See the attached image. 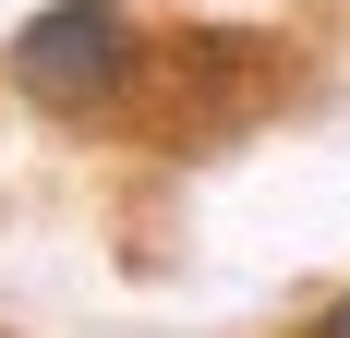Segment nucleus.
Returning <instances> with one entry per match:
<instances>
[{"label":"nucleus","mask_w":350,"mask_h":338,"mask_svg":"<svg viewBox=\"0 0 350 338\" xmlns=\"http://www.w3.org/2000/svg\"><path fill=\"white\" fill-rule=\"evenodd\" d=\"M314 338H350V290H338V302H326V314H314Z\"/></svg>","instance_id":"2"},{"label":"nucleus","mask_w":350,"mask_h":338,"mask_svg":"<svg viewBox=\"0 0 350 338\" xmlns=\"http://www.w3.org/2000/svg\"><path fill=\"white\" fill-rule=\"evenodd\" d=\"M0 85L25 109H49V121H109L145 85V25L121 0H36L0 36Z\"/></svg>","instance_id":"1"}]
</instances>
